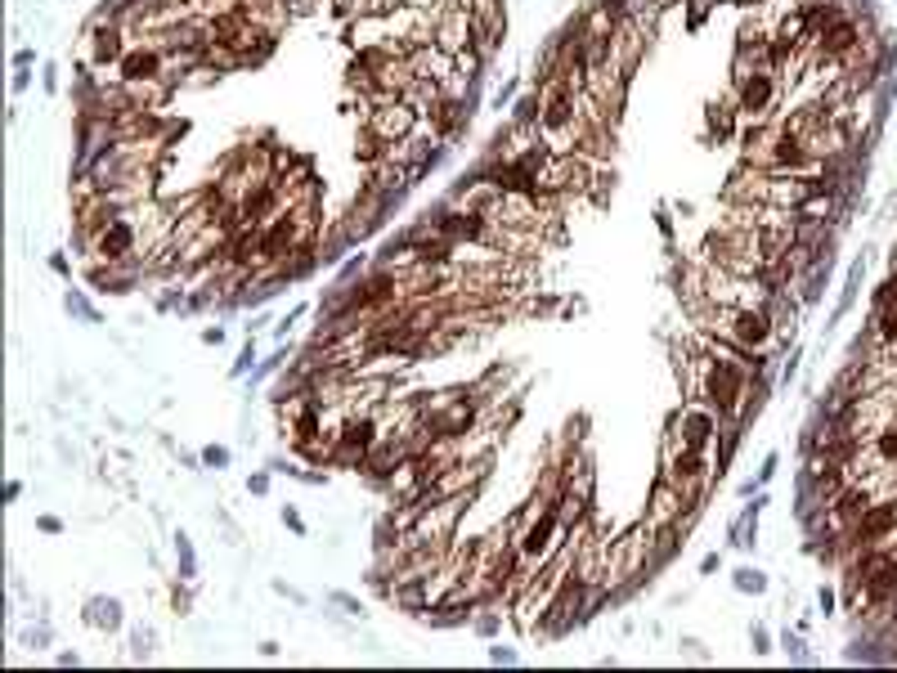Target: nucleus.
<instances>
[{
    "label": "nucleus",
    "mask_w": 897,
    "mask_h": 673,
    "mask_svg": "<svg viewBox=\"0 0 897 673\" xmlns=\"http://www.w3.org/2000/svg\"><path fill=\"white\" fill-rule=\"evenodd\" d=\"M202 462H207V467H225V462H229V449L211 444V449H202Z\"/></svg>",
    "instance_id": "15"
},
{
    "label": "nucleus",
    "mask_w": 897,
    "mask_h": 673,
    "mask_svg": "<svg viewBox=\"0 0 897 673\" xmlns=\"http://www.w3.org/2000/svg\"><path fill=\"white\" fill-rule=\"evenodd\" d=\"M364 130H373L377 139H386V144H399V139H408V135H417V130H422V112L408 108L404 99L381 103V108H373V112L364 117Z\"/></svg>",
    "instance_id": "6"
},
{
    "label": "nucleus",
    "mask_w": 897,
    "mask_h": 673,
    "mask_svg": "<svg viewBox=\"0 0 897 673\" xmlns=\"http://www.w3.org/2000/svg\"><path fill=\"white\" fill-rule=\"evenodd\" d=\"M736 588L740 593H763V588H767V579H763V570H740L736 575Z\"/></svg>",
    "instance_id": "14"
},
{
    "label": "nucleus",
    "mask_w": 897,
    "mask_h": 673,
    "mask_svg": "<svg viewBox=\"0 0 897 673\" xmlns=\"http://www.w3.org/2000/svg\"><path fill=\"white\" fill-rule=\"evenodd\" d=\"M202 341H207V346H220V341H225V333H220V328H207V333H202Z\"/></svg>",
    "instance_id": "19"
},
{
    "label": "nucleus",
    "mask_w": 897,
    "mask_h": 673,
    "mask_svg": "<svg viewBox=\"0 0 897 673\" xmlns=\"http://www.w3.org/2000/svg\"><path fill=\"white\" fill-rule=\"evenodd\" d=\"M539 117H543V94L534 90V94H521V103H516V117H512V126H521V130H534L539 126Z\"/></svg>",
    "instance_id": "12"
},
{
    "label": "nucleus",
    "mask_w": 897,
    "mask_h": 673,
    "mask_svg": "<svg viewBox=\"0 0 897 673\" xmlns=\"http://www.w3.org/2000/svg\"><path fill=\"white\" fill-rule=\"evenodd\" d=\"M126 32H130L126 23L94 14V23L85 27V36H81V59H85V68H90V72L117 68V63L126 59V50H130V45H126Z\"/></svg>",
    "instance_id": "3"
},
{
    "label": "nucleus",
    "mask_w": 897,
    "mask_h": 673,
    "mask_svg": "<svg viewBox=\"0 0 897 673\" xmlns=\"http://www.w3.org/2000/svg\"><path fill=\"white\" fill-rule=\"evenodd\" d=\"M695 503L682 494L677 485H669V480H655L651 489V503H646V525L651 530H682L686 521H691Z\"/></svg>",
    "instance_id": "5"
},
{
    "label": "nucleus",
    "mask_w": 897,
    "mask_h": 673,
    "mask_svg": "<svg viewBox=\"0 0 897 673\" xmlns=\"http://www.w3.org/2000/svg\"><path fill=\"white\" fill-rule=\"evenodd\" d=\"M736 112H740L736 99H731V103H713V108H709V126L718 130V135H731V130H736Z\"/></svg>",
    "instance_id": "13"
},
{
    "label": "nucleus",
    "mask_w": 897,
    "mask_h": 673,
    "mask_svg": "<svg viewBox=\"0 0 897 673\" xmlns=\"http://www.w3.org/2000/svg\"><path fill=\"white\" fill-rule=\"evenodd\" d=\"M355 157H359L364 166H381V162L390 157V144H386V139H377L373 130H364V135H359V144H355Z\"/></svg>",
    "instance_id": "11"
},
{
    "label": "nucleus",
    "mask_w": 897,
    "mask_h": 673,
    "mask_svg": "<svg viewBox=\"0 0 897 673\" xmlns=\"http://www.w3.org/2000/svg\"><path fill=\"white\" fill-rule=\"evenodd\" d=\"M386 435V426H381V418L373 409H350L346 418H341V426L332 431V458L341 462H364L368 453L377 449V440Z\"/></svg>",
    "instance_id": "2"
},
{
    "label": "nucleus",
    "mask_w": 897,
    "mask_h": 673,
    "mask_svg": "<svg viewBox=\"0 0 897 673\" xmlns=\"http://www.w3.org/2000/svg\"><path fill=\"white\" fill-rule=\"evenodd\" d=\"M772 476H776V453H772V458L763 462V471H758V485H763V480H772Z\"/></svg>",
    "instance_id": "16"
},
{
    "label": "nucleus",
    "mask_w": 897,
    "mask_h": 673,
    "mask_svg": "<svg viewBox=\"0 0 897 673\" xmlns=\"http://www.w3.org/2000/svg\"><path fill=\"white\" fill-rule=\"evenodd\" d=\"M270 489V476H252V494H265Z\"/></svg>",
    "instance_id": "22"
},
{
    "label": "nucleus",
    "mask_w": 897,
    "mask_h": 673,
    "mask_svg": "<svg viewBox=\"0 0 897 673\" xmlns=\"http://www.w3.org/2000/svg\"><path fill=\"white\" fill-rule=\"evenodd\" d=\"M700 570H704V575H713V570H718V552H709V557H704V561H700Z\"/></svg>",
    "instance_id": "20"
},
{
    "label": "nucleus",
    "mask_w": 897,
    "mask_h": 673,
    "mask_svg": "<svg viewBox=\"0 0 897 673\" xmlns=\"http://www.w3.org/2000/svg\"><path fill=\"white\" fill-rule=\"evenodd\" d=\"M754 5H763V0H754Z\"/></svg>",
    "instance_id": "23"
},
{
    "label": "nucleus",
    "mask_w": 897,
    "mask_h": 673,
    "mask_svg": "<svg viewBox=\"0 0 897 673\" xmlns=\"http://www.w3.org/2000/svg\"><path fill=\"white\" fill-rule=\"evenodd\" d=\"M713 471H718V467L709 462V449H686V444L669 431V440H664V458H660V480L677 485L695 507H700V498H704V489H709Z\"/></svg>",
    "instance_id": "1"
},
{
    "label": "nucleus",
    "mask_w": 897,
    "mask_h": 673,
    "mask_svg": "<svg viewBox=\"0 0 897 673\" xmlns=\"http://www.w3.org/2000/svg\"><path fill=\"white\" fill-rule=\"evenodd\" d=\"M866 453H871V458H880L884 467H897V418L884 422L880 431L866 440Z\"/></svg>",
    "instance_id": "9"
},
{
    "label": "nucleus",
    "mask_w": 897,
    "mask_h": 673,
    "mask_svg": "<svg viewBox=\"0 0 897 673\" xmlns=\"http://www.w3.org/2000/svg\"><path fill=\"white\" fill-rule=\"evenodd\" d=\"M408 68H413V77L444 85L448 77H453V54H444L440 45H413V50H408Z\"/></svg>",
    "instance_id": "8"
},
{
    "label": "nucleus",
    "mask_w": 897,
    "mask_h": 673,
    "mask_svg": "<svg viewBox=\"0 0 897 673\" xmlns=\"http://www.w3.org/2000/svg\"><path fill=\"white\" fill-rule=\"evenodd\" d=\"M467 5H471V0H467Z\"/></svg>",
    "instance_id": "24"
},
{
    "label": "nucleus",
    "mask_w": 897,
    "mask_h": 673,
    "mask_svg": "<svg viewBox=\"0 0 897 673\" xmlns=\"http://www.w3.org/2000/svg\"><path fill=\"white\" fill-rule=\"evenodd\" d=\"M283 521H288V525H292V530H297V534H305V521H301V516H297V512H292V507H288V512H283Z\"/></svg>",
    "instance_id": "17"
},
{
    "label": "nucleus",
    "mask_w": 897,
    "mask_h": 673,
    "mask_svg": "<svg viewBox=\"0 0 897 673\" xmlns=\"http://www.w3.org/2000/svg\"><path fill=\"white\" fill-rule=\"evenodd\" d=\"M41 530H45V534H59L63 525H59V516H41Z\"/></svg>",
    "instance_id": "18"
},
{
    "label": "nucleus",
    "mask_w": 897,
    "mask_h": 673,
    "mask_svg": "<svg viewBox=\"0 0 897 673\" xmlns=\"http://www.w3.org/2000/svg\"><path fill=\"white\" fill-rule=\"evenodd\" d=\"M722 426H727V422L718 418V409H709L704 400H691L673 418V435L686 444V449H709V444L722 435Z\"/></svg>",
    "instance_id": "4"
},
{
    "label": "nucleus",
    "mask_w": 897,
    "mask_h": 673,
    "mask_svg": "<svg viewBox=\"0 0 897 673\" xmlns=\"http://www.w3.org/2000/svg\"><path fill=\"white\" fill-rule=\"evenodd\" d=\"M85 624H94V629H121V606L112 597H94L90 611H85Z\"/></svg>",
    "instance_id": "10"
},
{
    "label": "nucleus",
    "mask_w": 897,
    "mask_h": 673,
    "mask_svg": "<svg viewBox=\"0 0 897 673\" xmlns=\"http://www.w3.org/2000/svg\"><path fill=\"white\" fill-rule=\"evenodd\" d=\"M754 651H772V647H767V633H763V629H754Z\"/></svg>",
    "instance_id": "21"
},
{
    "label": "nucleus",
    "mask_w": 897,
    "mask_h": 673,
    "mask_svg": "<svg viewBox=\"0 0 897 673\" xmlns=\"http://www.w3.org/2000/svg\"><path fill=\"white\" fill-rule=\"evenodd\" d=\"M117 77L121 81H153V77H166V50L157 41H144L135 50H126V59L117 63Z\"/></svg>",
    "instance_id": "7"
}]
</instances>
